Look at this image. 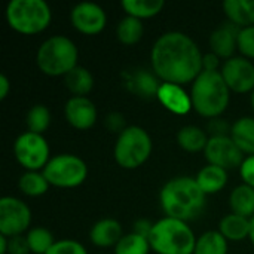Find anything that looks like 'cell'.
I'll use <instances>...</instances> for the list:
<instances>
[{
	"instance_id": "6da1fadb",
	"label": "cell",
	"mask_w": 254,
	"mask_h": 254,
	"mask_svg": "<svg viewBox=\"0 0 254 254\" xmlns=\"http://www.w3.org/2000/svg\"><path fill=\"white\" fill-rule=\"evenodd\" d=\"M204 55L198 43L186 33L171 30L162 33L150 49V64L162 82L186 85L204 70Z\"/></svg>"
},
{
	"instance_id": "7a4b0ae2",
	"label": "cell",
	"mask_w": 254,
	"mask_h": 254,
	"mask_svg": "<svg viewBox=\"0 0 254 254\" xmlns=\"http://www.w3.org/2000/svg\"><path fill=\"white\" fill-rule=\"evenodd\" d=\"M159 202L167 217L189 222L202 214L207 204V195L201 190L195 177L179 176L162 186Z\"/></svg>"
},
{
	"instance_id": "3957f363",
	"label": "cell",
	"mask_w": 254,
	"mask_h": 254,
	"mask_svg": "<svg viewBox=\"0 0 254 254\" xmlns=\"http://www.w3.org/2000/svg\"><path fill=\"white\" fill-rule=\"evenodd\" d=\"M190 100L193 110L208 119L220 118L231 101V89L220 70H202L192 82Z\"/></svg>"
},
{
	"instance_id": "277c9868",
	"label": "cell",
	"mask_w": 254,
	"mask_h": 254,
	"mask_svg": "<svg viewBox=\"0 0 254 254\" xmlns=\"http://www.w3.org/2000/svg\"><path fill=\"white\" fill-rule=\"evenodd\" d=\"M77 60L79 51L76 43L64 34H54L45 39L36 52V64L39 70L52 77L65 76L77 67Z\"/></svg>"
},
{
	"instance_id": "5b68a950",
	"label": "cell",
	"mask_w": 254,
	"mask_h": 254,
	"mask_svg": "<svg viewBox=\"0 0 254 254\" xmlns=\"http://www.w3.org/2000/svg\"><path fill=\"white\" fill-rule=\"evenodd\" d=\"M149 243L158 254H193L196 237L188 222L165 216L153 223Z\"/></svg>"
},
{
	"instance_id": "8992f818",
	"label": "cell",
	"mask_w": 254,
	"mask_h": 254,
	"mask_svg": "<svg viewBox=\"0 0 254 254\" xmlns=\"http://www.w3.org/2000/svg\"><path fill=\"white\" fill-rule=\"evenodd\" d=\"M4 15L7 25L25 36L42 33L52 19L51 6L45 0H10Z\"/></svg>"
},
{
	"instance_id": "52a82bcc",
	"label": "cell",
	"mask_w": 254,
	"mask_h": 254,
	"mask_svg": "<svg viewBox=\"0 0 254 254\" xmlns=\"http://www.w3.org/2000/svg\"><path fill=\"white\" fill-rule=\"evenodd\" d=\"M153 143L150 134L138 125H128L115 141L113 158L124 170L141 167L152 155Z\"/></svg>"
},
{
	"instance_id": "ba28073f",
	"label": "cell",
	"mask_w": 254,
	"mask_h": 254,
	"mask_svg": "<svg viewBox=\"0 0 254 254\" xmlns=\"http://www.w3.org/2000/svg\"><path fill=\"white\" fill-rule=\"evenodd\" d=\"M42 173L51 186L71 189L80 186L86 180L88 165L77 155L60 153L49 159Z\"/></svg>"
},
{
	"instance_id": "9c48e42d",
	"label": "cell",
	"mask_w": 254,
	"mask_h": 254,
	"mask_svg": "<svg viewBox=\"0 0 254 254\" xmlns=\"http://www.w3.org/2000/svg\"><path fill=\"white\" fill-rule=\"evenodd\" d=\"M13 155L25 171H42L52 158L48 140L42 134L30 131L16 137L13 143Z\"/></svg>"
},
{
	"instance_id": "30bf717a",
	"label": "cell",
	"mask_w": 254,
	"mask_h": 254,
	"mask_svg": "<svg viewBox=\"0 0 254 254\" xmlns=\"http://www.w3.org/2000/svg\"><path fill=\"white\" fill-rule=\"evenodd\" d=\"M31 210L28 205L15 196H3L0 199V235L12 238L24 235L30 231Z\"/></svg>"
},
{
	"instance_id": "8fae6325",
	"label": "cell",
	"mask_w": 254,
	"mask_h": 254,
	"mask_svg": "<svg viewBox=\"0 0 254 254\" xmlns=\"http://www.w3.org/2000/svg\"><path fill=\"white\" fill-rule=\"evenodd\" d=\"M208 164L220 167L226 171L240 168L244 161V153L238 149L231 135H216L210 137L207 147L204 150Z\"/></svg>"
},
{
	"instance_id": "7c38bea8",
	"label": "cell",
	"mask_w": 254,
	"mask_h": 254,
	"mask_svg": "<svg viewBox=\"0 0 254 254\" xmlns=\"http://www.w3.org/2000/svg\"><path fill=\"white\" fill-rule=\"evenodd\" d=\"M220 73L231 91L237 94L254 91V64L252 60L235 55L222 64Z\"/></svg>"
},
{
	"instance_id": "4fadbf2b",
	"label": "cell",
	"mask_w": 254,
	"mask_h": 254,
	"mask_svg": "<svg viewBox=\"0 0 254 254\" xmlns=\"http://www.w3.org/2000/svg\"><path fill=\"white\" fill-rule=\"evenodd\" d=\"M71 25L82 34L94 36L104 30L107 24L106 10L94 1H80L70 10Z\"/></svg>"
},
{
	"instance_id": "5bb4252c",
	"label": "cell",
	"mask_w": 254,
	"mask_h": 254,
	"mask_svg": "<svg viewBox=\"0 0 254 254\" xmlns=\"http://www.w3.org/2000/svg\"><path fill=\"white\" fill-rule=\"evenodd\" d=\"M65 121L76 129L85 131L95 125L97 122V107L95 103L88 97H70L64 106Z\"/></svg>"
},
{
	"instance_id": "9a60e30c",
	"label": "cell",
	"mask_w": 254,
	"mask_h": 254,
	"mask_svg": "<svg viewBox=\"0 0 254 254\" xmlns=\"http://www.w3.org/2000/svg\"><path fill=\"white\" fill-rule=\"evenodd\" d=\"M238 33L240 28L229 21L213 30L208 39L211 52L216 54L219 58H225V61L235 57L234 54L238 49Z\"/></svg>"
},
{
	"instance_id": "2e32d148",
	"label": "cell",
	"mask_w": 254,
	"mask_h": 254,
	"mask_svg": "<svg viewBox=\"0 0 254 254\" xmlns=\"http://www.w3.org/2000/svg\"><path fill=\"white\" fill-rule=\"evenodd\" d=\"M156 98L167 110L176 115H186L190 112V109H193L190 94H188L182 85L162 82L158 88Z\"/></svg>"
},
{
	"instance_id": "e0dca14e",
	"label": "cell",
	"mask_w": 254,
	"mask_h": 254,
	"mask_svg": "<svg viewBox=\"0 0 254 254\" xmlns=\"http://www.w3.org/2000/svg\"><path fill=\"white\" fill-rule=\"evenodd\" d=\"M122 225L116 219H101L95 222L89 231V240L94 246L107 249L116 247V244L124 237Z\"/></svg>"
},
{
	"instance_id": "ac0fdd59",
	"label": "cell",
	"mask_w": 254,
	"mask_h": 254,
	"mask_svg": "<svg viewBox=\"0 0 254 254\" xmlns=\"http://www.w3.org/2000/svg\"><path fill=\"white\" fill-rule=\"evenodd\" d=\"M222 7L228 21L235 27L254 25V0H225Z\"/></svg>"
},
{
	"instance_id": "d6986e66",
	"label": "cell",
	"mask_w": 254,
	"mask_h": 254,
	"mask_svg": "<svg viewBox=\"0 0 254 254\" xmlns=\"http://www.w3.org/2000/svg\"><path fill=\"white\" fill-rule=\"evenodd\" d=\"M195 180L205 195L219 193L228 185V171L220 167L207 164L198 171Z\"/></svg>"
},
{
	"instance_id": "ffe728a7",
	"label": "cell",
	"mask_w": 254,
	"mask_h": 254,
	"mask_svg": "<svg viewBox=\"0 0 254 254\" xmlns=\"http://www.w3.org/2000/svg\"><path fill=\"white\" fill-rule=\"evenodd\" d=\"M229 135L244 155H254V118L243 116L237 119L232 124Z\"/></svg>"
},
{
	"instance_id": "44dd1931",
	"label": "cell",
	"mask_w": 254,
	"mask_h": 254,
	"mask_svg": "<svg viewBox=\"0 0 254 254\" xmlns=\"http://www.w3.org/2000/svg\"><path fill=\"white\" fill-rule=\"evenodd\" d=\"M208 135L207 132L196 127V125H185L177 131L176 140L177 144L189 153H198V152H204L208 143Z\"/></svg>"
},
{
	"instance_id": "7402d4cb",
	"label": "cell",
	"mask_w": 254,
	"mask_h": 254,
	"mask_svg": "<svg viewBox=\"0 0 254 254\" xmlns=\"http://www.w3.org/2000/svg\"><path fill=\"white\" fill-rule=\"evenodd\" d=\"M219 232L228 241H244L250 237V219L238 214H226L219 223Z\"/></svg>"
},
{
	"instance_id": "603a6c76",
	"label": "cell",
	"mask_w": 254,
	"mask_h": 254,
	"mask_svg": "<svg viewBox=\"0 0 254 254\" xmlns=\"http://www.w3.org/2000/svg\"><path fill=\"white\" fill-rule=\"evenodd\" d=\"M229 207L234 214L252 219L254 216V188L246 183L235 186L229 195Z\"/></svg>"
},
{
	"instance_id": "cb8c5ba5",
	"label": "cell",
	"mask_w": 254,
	"mask_h": 254,
	"mask_svg": "<svg viewBox=\"0 0 254 254\" xmlns=\"http://www.w3.org/2000/svg\"><path fill=\"white\" fill-rule=\"evenodd\" d=\"M64 83L73 97H86L94 88V76L86 67L77 65L64 76Z\"/></svg>"
},
{
	"instance_id": "d4e9b609",
	"label": "cell",
	"mask_w": 254,
	"mask_h": 254,
	"mask_svg": "<svg viewBox=\"0 0 254 254\" xmlns=\"http://www.w3.org/2000/svg\"><path fill=\"white\" fill-rule=\"evenodd\" d=\"M122 9L127 15L135 16L138 19H146L156 16L165 6L164 0H122Z\"/></svg>"
},
{
	"instance_id": "484cf974",
	"label": "cell",
	"mask_w": 254,
	"mask_h": 254,
	"mask_svg": "<svg viewBox=\"0 0 254 254\" xmlns=\"http://www.w3.org/2000/svg\"><path fill=\"white\" fill-rule=\"evenodd\" d=\"M228 243L219 231H207L196 238L193 254H228Z\"/></svg>"
},
{
	"instance_id": "4316f807",
	"label": "cell",
	"mask_w": 254,
	"mask_h": 254,
	"mask_svg": "<svg viewBox=\"0 0 254 254\" xmlns=\"http://www.w3.org/2000/svg\"><path fill=\"white\" fill-rule=\"evenodd\" d=\"M127 83L128 88L140 97H156L158 88L161 85L158 83L155 76L147 70H138L135 73H131Z\"/></svg>"
},
{
	"instance_id": "83f0119b",
	"label": "cell",
	"mask_w": 254,
	"mask_h": 254,
	"mask_svg": "<svg viewBox=\"0 0 254 254\" xmlns=\"http://www.w3.org/2000/svg\"><path fill=\"white\" fill-rule=\"evenodd\" d=\"M143 33L144 25L141 19L131 15H125L116 27V37L124 45H135L143 37Z\"/></svg>"
},
{
	"instance_id": "f1b7e54d",
	"label": "cell",
	"mask_w": 254,
	"mask_h": 254,
	"mask_svg": "<svg viewBox=\"0 0 254 254\" xmlns=\"http://www.w3.org/2000/svg\"><path fill=\"white\" fill-rule=\"evenodd\" d=\"M49 186L51 185L48 183V180L42 171H25L18 179V189L24 195L31 196V198L45 195L48 192Z\"/></svg>"
},
{
	"instance_id": "f546056e",
	"label": "cell",
	"mask_w": 254,
	"mask_h": 254,
	"mask_svg": "<svg viewBox=\"0 0 254 254\" xmlns=\"http://www.w3.org/2000/svg\"><path fill=\"white\" fill-rule=\"evenodd\" d=\"M152 250L149 238L135 232L125 234L115 247V254H149Z\"/></svg>"
},
{
	"instance_id": "4dcf8cb0",
	"label": "cell",
	"mask_w": 254,
	"mask_h": 254,
	"mask_svg": "<svg viewBox=\"0 0 254 254\" xmlns=\"http://www.w3.org/2000/svg\"><path fill=\"white\" fill-rule=\"evenodd\" d=\"M25 125L30 132L42 134L51 125V112L45 104H34L25 115Z\"/></svg>"
},
{
	"instance_id": "1f68e13d",
	"label": "cell",
	"mask_w": 254,
	"mask_h": 254,
	"mask_svg": "<svg viewBox=\"0 0 254 254\" xmlns=\"http://www.w3.org/2000/svg\"><path fill=\"white\" fill-rule=\"evenodd\" d=\"M27 243L33 254H46L55 244L54 235L43 226H34L27 232Z\"/></svg>"
},
{
	"instance_id": "d6a6232c",
	"label": "cell",
	"mask_w": 254,
	"mask_h": 254,
	"mask_svg": "<svg viewBox=\"0 0 254 254\" xmlns=\"http://www.w3.org/2000/svg\"><path fill=\"white\" fill-rule=\"evenodd\" d=\"M238 51L243 57L254 60V25L240 28L238 33Z\"/></svg>"
},
{
	"instance_id": "836d02e7",
	"label": "cell",
	"mask_w": 254,
	"mask_h": 254,
	"mask_svg": "<svg viewBox=\"0 0 254 254\" xmlns=\"http://www.w3.org/2000/svg\"><path fill=\"white\" fill-rule=\"evenodd\" d=\"M46 254H88L86 249L74 240H60Z\"/></svg>"
},
{
	"instance_id": "e575fe53",
	"label": "cell",
	"mask_w": 254,
	"mask_h": 254,
	"mask_svg": "<svg viewBox=\"0 0 254 254\" xmlns=\"http://www.w3.org/2000/svg\"><path fill=\"white\" fill-rule=\"evenodd\" d=\"M104 125L107 127L109 131L112 132H118L121 134L128 125H125V118L122 113L119 112H110L106 118H104Z\"/></svg>"
},
{
	"instance_id": "d590c367",
	"label": "cell",
	"mask_w": 254,
	"mask_h": 254,
	"mask_svg": "<svg viewBox=\"0 0 254 254\" xmlns=\"http://www.w3.org/2000/svg\"><path fill=\"white\" fill-rule=\"evenodd\" d=\"M240 176L243 179V183L254 188V155L244 158L240 167Z\"/></svg>"
},
{
	"instance_id": "8d00e7d4",
	"label": "cell",
	"mask_w": 254,
	"mask_h": 254,
	"mask_svg": "<svg viewBox=\"0 0 254 254\" xmlns=\"http://www.w3.org/2000/svg\"><path fill=\"white\" fill-rule=\"evenodd\" d=\"M30 247L27 243V237L24 235H18V237H12L9 238V252L7 254H28Z\"/></svg>"
},
{
	"instance_id": "74e56055",
	"label": "cell",
	"mask_w": 254,
	"mask_h": 254,
	"mask_svg": "<svg viewBox=\"0 0 254 254\" xmlns=\"http://www.w3.org/2000/svg\"><path fill=\"white\" fill-rule=\"evenodd\" d=\"M231 128H232V125H229L222 118L210 119V124H208V131L211 132V137H216V135H229L231 134Z\"/></svg>"
},
{
	"instance_id": "f35d334b",
	"label": "cell",
	"mask_w": 254,
	"mask_h": 254,
	"mask_svg": "<svg viewBox=\"0 0 254 254\" xmlns=\"http://www.w3.org/2000/svg\"><path fill=\"white\" fill-rule=\"evenodd\" d=\"M152 229H153V223H152V222H149L147 219H140V220H137V222L134 223V231H132V232H135V234H138V235H143V237L149 238Z\"/></svg>"
},
{
	"instance_id": "ab89813d",
	"label": "cell",
	"mask_w": 254,
	"mask_h": 254,
	"mask_svg": "<svg viewBox=\"0 0 254 254\" xmlns=\"http://www.w3.org/2000/svg\"><path fill=\"white\" fill-rule=\"evenodd\" d=\"M202 65H204V70H208V71H216L219 70L220 67V58L213 54V52H208L204 55V60H202ZM222 68V67H220Z\"/></svg>"
},
{
	"instance_id": "60d3db41",
	"label": "cell",
	"mask_w": 254,
	"mask_h": 254,
	"mask_svg": "<svg viewBox=\"0 0 254 254\" xmlns=\"http://www.w3.org/2000/svg\"><path fill=\"white\" fill-rule=\"evenodd\" d=\"M10 92V80L6 74H0V100H4Z\"/></svg>"
},
{
	"instance_id": "b9f144b4",
	"label": "cell",
	"mask_w": 254,
	"mask_h": 254,
	"mask_svg": "<svg viewBox=\"0 0 254 254\" xmlns=\"http://www.w3.org/2000/svg\"><path fill=\"white\" fill-rule=\"evenodd\" d=\"M9 252V238L0 235V254H7Z\"/></svg>"
},
{
	"instance_id": "7bdbcfd3",
	"label": "cell",
	"mask_w": 254,
	"mask_h": 254,
	"mask_svg": "<svg viewBox=\"0 0 254 254\" xmlns=\"http://www.w3.org/2000/svg\"><path fill=\"white\" fill-rule=\"evenodd\" d=\"M249 240L252 241L254 247V216L250 219V237H249Z\"/></svg>"
},
{
	"instance_id": "ee69618b",
	"label": "cell",
	"mask_w": 254,
	"mask_h": 254,
	"mask_svg": "<svg viewBox=\"0 0 254 254\" xmlns=\"http://www.w3.org/2000/svg\"><path fill=\"white\" fill-rule=\"evenodd\" d=\"M252 106H253V109H254V91L252 92Z\"/></svg>"
}]
</instances>
